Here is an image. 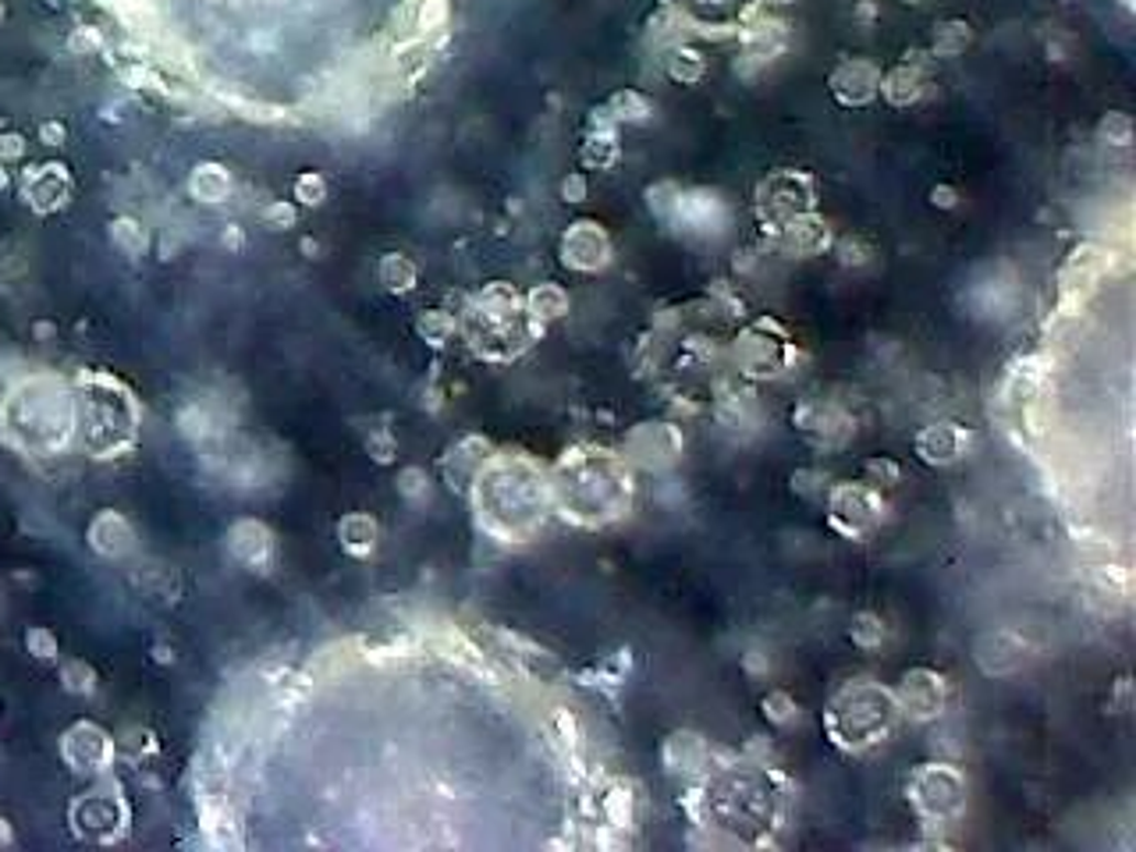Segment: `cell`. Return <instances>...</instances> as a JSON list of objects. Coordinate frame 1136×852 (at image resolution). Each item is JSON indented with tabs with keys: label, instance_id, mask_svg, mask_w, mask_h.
<instances>
[{
	"label": "cell",
	"instance_id": "obj_9",
	"mask_svg": "<svg viewBox=\"0 0 1136 852\" xmlns=\"http://www.w3.org/2000/svg\"><path fill=\"white\" fill-rule=\"evenodd\" d=\"M970 447V433L956 423H930L920 438H916V452L930 466H952Z\"/></svg>",
	"mask_w": 1136,
	"mask_h": 852
},
{
	"label": "cell",
	"instance_id": "obj_19",
	"mask_svg": "<svg viewBox=\"0 0 1136 852\" xmlns=\"http://www.w3.org/2000/svg\"><path fill=\"white\" fill-rule=\"evenodd\" d=\"M863 473H867L870 484H881V479H884V484H898V476H902V469L895 466L892 458H870L867 466H863Z\"/></svg>",
	"mask_w": 1136,
	"mask_h": 852
},
{
	"label": "cell",
	"instance_id": "obj_14",
	"mask_svg": "<svg viewBox=\"0 0 1136 852\" xmlns=\"http://www.w3.org/2000/svg\"><path fill=\"white\" fill-rule=\"evenodd\" d=\"M849 637H852V643L860 646V650H874V646H881L884 640H889V629H884V618H881V615H874V611H860V615L852 618Z\"/></svg>",
	"mask_w": 1136,
	"mask_h": 852
},
{
	"label": "cell",
	"instance_id": "obj_5",
	"mask_svg": "<svg viewBox=\"0 0 1136 852\" xmlns=\"http://www.w3.org/2000/svg\"><path fill=\"white\" fill-rule=\"evenodd\" d=\"M898 710H906L916 721H930L941 715L945 707V678L930 668H913L906 672L898 686Z\"/></svg>",
	"mask_w": 1136,
	"mask_h": 852
},
{
	"label": "cell",
	"instance_id": "obj_22",
	"mask_svg": "<svg viewBox=\"0 0 1136 852\" xmlns=\"http://www.w3.org/2000/svg\"><path fill=\"white\" fill-rule=\"evenodd\" d=\"M934 207H956V192L948 189V185H941V189H934Z\"/></svg>",
	"mask_w": 1136,
	"mask_h": 852
},
{
	"label": "cell",
	"instance_id": "obj_4",
	"mask_svg": "<svg viewBox=\"0 0 1136 852\" xmlns=\"http://www.w3.org/2000/svg\"><path fill=\"white\" fill-rule=\"evenodd\" d=\"M920 774L930 782V788L920 782V778H913L909 782V793H930V796H913V803L920 807L927 817H938L945 820L948 814H956L962 807V778L952 771V767H945V764H924Z\"/></svg>",
	"mask_w": 1136,
	"mask_h": 852
},
{
	"label": "cell",
	"instance_id": "obj_16",
	"mask_svg": "<svg viewBox=\"0 0 1136 852\" xmlns=\"http://www.w3.org/2000/svg\"><path fill=\"white\" fill-rule=\"evenodd\" d=\"M967 43H970V25L967 22H945L938 29V36H934V51L952 57L959 51H967Z\"/></svg>",
	"mask_w": 1136,
	"mask_h": 852
},
{
	"label": "cell",
	"instance_id": "obj_21",
	"mask_svg": "<svg viewBox=\"0 0 1136 852\" xmlns=\"http://www.w3.org/2000/svg\"><path fill=\"white\" fill-rule=\"evenodd\" d=\"M65 682H68V689H75V693H89L92 682H97V678H92V672L86 668V664H68V668H65Z\"/></svg>",
	"mask_w": 1136,
	"mask_h": 852
},
{
	"label": "cell",
	"instance_id": "obj_23",
	"mask_svg": "<svg viewBox=\"0 0 1136 852\" xmlns=\"http://www.w3.org/2000/svg\"><path fill=\"white\" fill-rule=\"evenodd\" d=\"M8 842H11V831H8L4 820H0V845H8Z\"/></svg>",
	"mask_w": 1136,
	"mask_h": 852
},
{
	"label": "cell",
	"instance_id": "obj_1",
	"mask_svg": "<svg viewBox=\"0 0 1136 852\" xmlns=\"http://www.w3.org/2000/svg\"><path fill=\"white\" fill-rule=\"evenodd\" d=\"M71 406L60 391H46V387H25L22 395H14L8 406V430L11 438L22 447H36V452H54L68 441L71 433Z\"/></svg>",
	"mask_w": 1136,
	"mask_h": 852
},
{
	"label": "cell",
	"instance_id": "obj_10",
	"mask_svg": "<svg viewBox=\"0 0 1136 852\" xmlns=\"http://www.w3.org/2000/svg\"><path fill=\"white\" fill-rule=\"evenodd\" d=\"M831 89L846 107H863L867 100H874V92L881 89V79L867 60H846V65L831 75Z\"/></svg>",
	"mask_w": 1136,
	"mask_h": 852
},
{
	"label": "cell",
	"instance_id": "obj_6",
	"mask_svg": "<svg viewBox=\"0 0 1136 852\" xmlns=\"http://www.w3.org/2000/svg\"><path fill=\"white\" fill-rule=\"evenodd\" d=\"M1026 643L1008 629H991L984 637H977L973 643V661L980 664L984 675H1013L1023 664Z\"/></svg>",
	"mask_w": 1136,
	"mask_h": 852
},
{
	"label": "cell",
	"instance_id": "obj_15",
	"mask_svg": "<svg viewBox=\"0 0 1136 852\" xmlns=\"http://www.w3.org/2000/svg\"><path fill=\"white\" fill-rule=\"evenodd\" d=\"M764 718L777 728H788L792 721L799 718V704L792 700V696L785 689H774L764 696Z\"/></svg>",
	"mask_w": 1136,
	"mask_h": 852
},
{
	"label": "cell",
	"instance_id": "obj_7",
	"mask_svg": "<svg viewBox=\"0 0 1136 852\" xmlns=\"http://www.w3.org/2000/svg\"><path fill=\"white\" fill-rule=\"evenodd\" d=\"M121 820H124V807L103 793H89L71 807V825L79 828L86 839H100V842L111 839V834L121 831Z\"/></svg>",
	"mask_w": 1136,
	"mask_h": 852
},
{
	"label": "cell",
	"instance_id": "obj_13",
	"mask_svg": "<svg viewBox=\"0 0 1136 852\" xmlns=\"http://www.w3.org/2000/svg\"><path fill=\"white\" fill-rule=\"evenodd\" d=\"M881 92L889 97L895 107H909L920 100V71L909 65H898L889 79L881 82Z\"/></svg>",
	"mask_w": 1136,
	"mask_h": 852
},
{
	"label": "cell",
	"instance_id": "obj_18",
	"mask_svg": "<svg viewBox=\"0 0 1136 852\" xmlns=\"http://www.w3.org/2000/svg\"><path fill=\"white\" fill-rule=\"evenodd\" d=\"M668 71L682 82H696L699 75H704V57H699L696 51H679L672 57V65H668Z\"/></svg>",
	"mask_w": 1136,
	"mask_h": 852
},
{
	"label": "cell",
	"instance_id": "obj_12",
	"mask_svg": "<svg viewBox=\"0 0 1136 852\" xmlns=\"http://www.w3.org/2000/svg\"><path fill=\"white\" fill-rule=\"evenodd\" d=\"M89 540H92V547H97L100 554H121V551H129L132 544V533H129V525H124L121 516H114V511H103V516L92 522V530H89Z\"/></svg>",
	"mask_w": 1136,
	"mask_h": 852
},
{
	"label": "cell",
	"instance_id": "obj_2",
	"mask_svg": "<svg viewBox=\"0 0 1136 852\" xmlns=\"http://www.w3.org/2000/svg\"><path fill=\"white\" fill-rule=\"evenodd\" d=\"M82 438H86V447L97 458L114 455L118 447L129 444V438H132L129 401H124L121 395L86 391V401H82Z\"/></svg>",
	"mask_w": 1136,
	"mask_h": 852
},
{
	"label": "cell",
	"instance_id": "obj_17",
	"mask_svg": "<svg viewBox=\"0 0 1136 852\" xmlns=\"http://www.w3.org/2000/svg\"><path fill=\"white\" fill-rule=\"evenodd\" d=\"M1098 135L1101 139H1109L1112 146H1129V139H1133V121L1126 114H1109L1098 125Z\"/></svg>",
	"mask_w": 1136,
	"mask_h": 852
},
{
	"label": "cell",
	"instance_id": "obj_8",
	"mask_svg": "<svg viewBox=\"0 0 1136 852\" xmlns=\"http://www.w3.org/2000/svg\"><path fill=\"white\" fill-rule=\"evenodd\" d=\"M65 761L75 771H103L111 764V739L97 724H75L65 735Z\"/></svg>",
	"mask_w": 1136,
	"mask_h": 852
},
{
	"label": "cell",
	"instance_id": "obj_20",
	"mask_svg": "<svg viewBox=\"0 0 1136 852\" xmlns=\"http://www.w3.org/2000/svg\"><path fill=\"white\" fill-rule=\"evenodd\" d=\"M29 650H33V657L51 661L57 654V640L46 629H33V632H29Z\"/></svg>",
	"mask_w": 1136,
	"mask_h": 852
},
{
	"label": "cell",
	"instance_id": "obj_3",
	"mask_svg": "<svg viewBox=\"0 0 1136 852\" xmlns=\"http://www.w3.org/2000/svg\"><path fill=\"white\" fill-rule=\"evenodd\" d=\"M828 508H831L835 530H842L846 536H863L867 530H874V525L881 522V511H884L878 494L863 484L835 487L831 498H828Z\"/></svg>",
	"mask_w": 1136,
	"mask_h": 852
},
{
	"label": "cell",
	"instance_id": "obj_11",
	"mask_svg": "<svg viewBox=\"0 0 1136 852\" xmlns=\"http://www.w3.org/2000/svg\"><path fill=\"white\" fill-rule=\"evenodd\" d=\"M707 742L699 739L696 732H675L664 746V761L672 771H699L707 764Z\"/></svg>",
	"mask_w": 1136,
	"mask_h": 852
}]
</instances>
